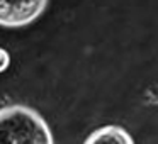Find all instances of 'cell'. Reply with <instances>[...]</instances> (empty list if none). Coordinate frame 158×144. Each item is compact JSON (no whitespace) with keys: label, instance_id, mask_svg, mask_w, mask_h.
Here are the masks:
<instances>
[{"label":"cell","instance_id":"6da1fadb","mask_svg":"<svg viewBox=\"0 0 158 144\" xmlns=\"http://www.w3.org/2000/svg\"><path fill=\"white\" fill-rule=\"evenodd\" d=\"M0 144H55V137L39 110L9 103L0 107Z\"/></svg>","mask_w":158,"mask_h":144},{"label":"cell","instance_id":"7a4b0ae2","mask_svg":"<svg viewBox=\"0 0 158 144\" xmlns=\"http://www.w3.org/2000/svg\"><path fill=\"white\" fill-rule=\"evenodd\" d=\"M48 5V0H0V27H26L38 21L44 14Z\"/></svg>","mask_w":158,"mask_h":144},{"label":"cell","instance_id":"277c9868","mask_svg":"<svg viewBox=\"0 0 158 144\" xmlns=\"http://www.w3.org/2000/svg\"><path fill=\"white\" fill-rule=\"evenodd\" d=\"M9 66H10V53L0 46V75L7 71Z\"/></svg>","mask_w":158,"mask_h":144},{"label":"cell","instance_id":"3957f363","mask_svg":"<svg viewBox=\"0 0 158 144\" xmlns=\"http://www.w3.org/2000/svg\"><path fill=\"white\" fill-rule=\"evenodd\" d=\"M83 144H134V139L123 126L107 124L92 130Z\"/></svg>","mask_w":158,"mask_h":144}]
</instances>
